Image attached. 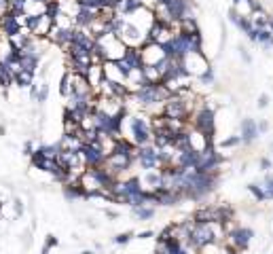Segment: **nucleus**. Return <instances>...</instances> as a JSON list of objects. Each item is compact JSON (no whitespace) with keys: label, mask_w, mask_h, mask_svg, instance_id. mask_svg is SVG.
I'll return each instance as SVG.
<instances>
[{"label":"nucleus","mask_w":273,"mask_h":254,"mask_svg":"<svg viewBox=\"0 0 273 254\" xmlns=\"http://www.w3.org/2000/svg\"><path fill=\"white\" fill-rule=\"evenodd\" d=\"M188 121H191V125L195 129L204 131V134H208V136L216 134V111L208 104H199Z\"/></svg>","instance_id":"nucleus-1"},{"label":"nucleus","mask_w":273,"mask_h":254,"mask_svg":"<svg viewBox=\"0 0 273 254\" xmlns=\"http://www.w3.org/2000/svg\"><path fill=\"white\" fill-rule=\"evenodd\" d=\"M212 241H216V235H214V227L212 223H195L193 221V229H191V237H188V248L193 250H201L204 246L212 244Z\"/></svg>","instance_id":"nucleus-2"},{"label":"nucleus","mask_w":273,"mask_h":254,"mask_svg":"<svg viewBox=\"0 0 273 254\" xmlns=\"http://www.w3.org/2000/svg\"><path fill=\"white\" fill-rule=\"evenodd\" d=\"M129 134H132V140L138 144V147H146V144H152V127L150 121H146L144 117H132L129 119Z\"/></svg>","instance_id":"nucleus-3"},{"label":"nucleus","mask_w":273,"mask_h":254,"mask_svg":"<svg viewBox=\"0 0 273 254\" xmlns=\"http://www.w3.org/2000/svg\"><path fill=\"white\" fill-rule=\"evenodd\" d=\"M172 23H180L184 19H195V7L191 0H168L163 5Z\"/></svg>","instance_id":"nucleus-4"},{"label":"nucleus","mask_w":273,"mask_h":254,"mask_svg":"<svg viewBox=\"0 0 273 254\" xmlns=\"http://www.w3.org/2000/svg\"><path fill=\"white\" fill-rule=\"evenodd\" d=\"M222 163H224V157L218 153L216 144H214V147H208L199 155V163L195 169H199V172H220Z\"/></svg>","instance_id":"nucleus-5"},{"label":"nucleus","mask_w":273,"mask_h":254,"mask_svg":"<svg viewBox=\"0 0 273 254\" xmlns=\"http://www.w3.org/2000/svg\"><path fill=\"white\" fill-rule=\"evenodd\" d=\"M144 172L148 169H161V157L159 149L155 144H146V147H138V161H136Z\"/></svg>","instance_id":"nucleus-6"},{"label":"nucleus","mask_w":273,"mask_h":254,"mask_svg":"<svg viewBox=\"0 0 273 254\" xmlns=\"http://www.w3.org/2000/svg\"><path fill=\"white\" fill-rule=\"evenodd\" d=\"M81 157H83L85 167H102V165H106V159H108V155H106L98 144H91V142H83Z\"/></svg>","instance_id":"nucleus-7"},{"label":"nucleus","mask_w":273,"mask_h":254,"mask_svg":"<svg viewBox=\"0 0 273 254\" xmlns=\"http://www.w3.org/2000/svg\"><path fill=\"white\" fill-rule=\"evenodd\" d=\"M134 163H136V157H129V155L119 153V151H112L108 155V159H106V167H108L110 172L114 176H119V178H121L127 169H132Z\"/></svg>","instance_id":"nucleus-8"},{"label":"nucleus","mask_w":273,"mask_h":254,"mask_svg":"<svg viewBox=\"0 0 273 254\" xmlns=\"http://www.w3.org/2000/svg\"><path fill=\"white\" fill-rule=\"evenodd\" d=\"M21 32H23V17L11 13V11H5L0 15V34L7 36V39H15Z\"/></svg>","instance_id":"nucleus-9"},{"label":"nucleus","mask_w":273,"mask_h":254,"mask_svg":"<svg viewBox=\"0 0 273 254\" xmlns=\"http://www.w3.org/2000/svg\"><path fill=\"white\" fill-rule=\"evenodd\" d=\"M252 237H254V231H252L250 227H235L233 231L227 233V244L242 252V250H248Z\"/></svg>","instance_id":"nucleus-10"},{"label":"nucleus","mask_w":273,"mask_h":254,"mask_svg":"<svg viewBox=\"0 0 273 254\" xmlns=\"http://www.w3.org/2000/svg\"><path fill=\"white\" fill-rule=\"evenodd\" d=\"M144 39H146V32L142 28H138L134 21L127 19V26H125V30L121 34V41L127 47H142V45H144Z\"/></svg>","instance_id":"nucleus-11"},{"label":"nucleus","mask_w":273,"mask_h":254,"mask_svg":"<svg viewBox=\"0 0 273 254\" xmlns=\"http://www.w3.org/2000/svg\"><path fill=\"white\" fill-rule=\"evenodd\" d=\"M182 62H184V68L188 70V75L191 77L204 75V72L210 68V62L206 59V53H191V55H186Z\"/></svg>","instance_id":"nucleus-12"},{"label":"nucleus","mask_w":273,"mask_h":254,"mask_svg":"<svg viewBox=\"0 0 273 254\" xmlns=\"http://www.w3.org/2000/svg\"><path fill=\"white\" fill-rule=\"evenodd\" d=\"M140 51H142V62H144V66H155L165 57L159 43H144L140 47Z\"/></svg>","instance_id":"nucleus-13"},{"label":"nucleus","mask_w":273,"mask_h":254,"mask_svg":"<svg viewBox=\"0 0 273 254\" xmlns=\"http://www.w3.org/2000/svg\"><path fill=\"white\" fill-rule=\"evenodd\" d=\"M240 136H242V144H246V147H250V144L260 136L258 134V123H256L254 119H250V117L242 119V123H240Z\"/></svg>","instance_id":"nucleus-14"},{"label":"nucleus","mask_w":273,"mask_h":254,"mask_svg":"<svg viewBox=\"0 0 273 254\" xmlns=\"http://www.w3.org/2000/svg\"><path fill=\"white\" fill-rule=\"evenodd\" d=\"M98 19V11H93V9H87V7H79V11H76V15L72 17V21H74V26L76 28H89L93 21Z\"/></svg>","instance_id":"nucleus-15"},{"label":"nucleus","mask_w":273,"mask_h":254,"mask_svg":"<svg viewBox=\"0 0 273 254\" xmlns=\"http://www.w3.org/2000/svg\"><path fill=\"white\" fill-rule=\"evenodd\" d=\"M19 66H21V70H28V72H34V75H36V70L41 66V53L38 51H21Z\"/></svg>","instance_id":"nucleus-16"},{"label":"nucleus","mask_w":273,"mask_h":254,"mask_svg":"<svg viewBox=\"0 0 273 254\" xmlns=\"http://www.w3.org/2000/svg\"><path fill=\"white\" fill-rule=\"evenodd\" d=\"M121 59H123V62H125L129 68H132V70H142V68H144L140 47H127V49H125V55H123Z\"/></svg>","instance_id":"nucleus-17"},{"label":"nucleus","mask_w":273,"mask_h":254,"mask_svg":"<svg viewBox=\"0 0 273 254\" xmlns=\"http://www.w3.org/2000/svg\"><path fill=\"white\" fill-rule=\"evenodd\" d=\"M142 185H144L146 189H163V174L161 169H148V172H144V176H142Z\"/></svg>","instance_id":"nucleus-18"},{"label":"nucleus","mask_w":273,"mask_h":254,"mask_svg":"<svg viewBox=\"0 0 273 254\" xmlns=\"http://www.w3.org/2000/svg\"><path fill=\"white\" fill-rule=\"evenodd\" d=\"M64 197L68 201H74V199H87V189L83 187L81 183H70L64 185Z\"/></svg>","instance_id":"nucleus-19"},{"label":"nucleus","mask_w":273,"mask_h":254,"mask_svg":"<svg viewBox=\"0 0 273 254\" xmlns=\"http://www.w3.org/2000/svg\"><path fill=\"white\" fill-rule=\"evenodd\" d=\"M195 223H214L216 221V205H201L193 214Z\"/></svg>","instance_id":"nucleus-20"},{"label":"nucleus","mask_w":273,"mask_h":254,"mask_svg":"<svg viewBox=\"0 0 273 254\" xmlns=\"http://www.w3.org/2000/svg\"><path fill=\"white\" fill-rule=\"evenodd\" d=\"M11 85H15V72L9 68V64L3 57H0V87L7 91V87H11Z\"/></svg>","instance_id":"nucleus-21"},{"label":"nucleus","mask_w":273,"mask_h":254,"mask_svg":"<svg viewBox=\"0 0 273 254\" xmlns=\"http://www.w3.org/2000/svg\"><path fill=\"white\" fill-rule=\"evenodd\" d=\"M155 214H157L155 205H138V208H132V216L136 221H140V223L152 221V219H155Z\"/></svg>","instance_id":"nucleus-22"},{"label":"nucleus","mask_w":273,"mask_h":254,"mask_svg":"<svg viewBox=\"0 0 273 254\" xmlns=\"http://www.w3.org/2000/svg\"><path fill=\"white\" fill-rule=\"evenodd\" d=\"M59 147L68 149V151H81L83 140L79 138V134H64L62 140H59Z\"/></svg>","instance_id":"nucleus-23"},{"label":"nucleus","mask_w":273,"mask_h":254,"mask_svg":"<svg viewBox=\"0 0 273 254\" xmlns=\"http://www.w3.org/2000/svg\"><path fill=\"white\" fill-rule=\"evenodd\" d=\"M34 81H36V75H34V72H28V70H19V72H15V87H19V89L30 87Z\"/></svg>","instance_id":"nucleus-24"},{"label":"nucleus","mask_w":273,"mask_h":254,"mask_svg":"<svg viewBox=\"0 0 273 254\" xmlns=\"http://www.w3.org/2000/svg\"><path fill=\"white\" fill-rule=\"evenodd\" d=\"M59 93H62L64 98L72 95V72H70V70L62 77V83H59Z\"/></svg>","instance_id":"nucleus-25"},{"label":"nucleus","mask_w":273,"mask_h":254,"mask_svg":"<svg viewBox=\"0 0 273 254\" xmlns=\"http://www.w3.org/2000/svg\"><path fill=\"white\" fill-rule=\"evenodd\" d=\"M248 191L252 193V197L260 203V201H267V193H265V189H263V183H250L248 185Z\"/></svg>","instance_id":"nucleus-26"},{"label":"nucleus","mask_w":273,"mask_h":254,"mask_svg":"<svg viewBox=\"0 0 273 254\" xmlns=\"http://www.w3.org/2000/svg\"><path fill=\"white\" fill-rule=\"evenodd\" d=\"M197 81H199V85H204V87H210V85H214V81H216V77H214V68H208L204 75H199L197 77Z\"/></svg>","instance_id":"nucleus-27"},{"label":"nucleus","mask_w":273,"mask_h":254,"mask_svg":"<svg viewBox=\"0 0 273 254\" xmlns=\"http://www.w3.org/2000/svg\"><path fill=\"white\" fill-rule=\"evenodd\" d=\"M240 144H242V136L237 134V136H229V138H224V140L218 144V147H220V149H235V147H240Z\"/></svg>","instance_id":"nucleus-28"},{"label":"nucleus","mask_w":273,"mask_h":254,"mask_svg":"<svg viewBox=\"0 0 273 254\" xmlns=\"http://www.w3.org/2000/svg\"><path fill=\"white\" fill-rule=\"evenodd\" d=\"M49 93H51L49 85H47V83H41V89H38V95H36V102H38V104L47 102V100H49Z\"/></svg>","instance_id":"nucleus-29"},{"label":"nucleus","mask_w":273,"mask_h":254,"mask_svg":"<svg viewBox=\"0 0 273 254\" xmlns=\"http://www.w3.org/2000/svg\"><path fill=\"white\" fill-rule=\"evenodd\" d=\"M263 189H265V193H267V201H271V199H273V176H271V174L265 176Z\"/></svg>","instance_id":"nucleus-30"},{"label":"nucleus","mask_w":273,"mask_h":254,"mask_svg":"<svg viewBox=\"0 0 273 254\" xmlns=\"http://www.w3.org/2000/svg\"><path fill=\"white\" fill-rule=\"evenodd\" d=\"M132 239H134V233H132V231H125V233H119V235L114 237V244H116V246H125V244H129Z\"/></svg>","instance_id":"nucleus-31"},{"label":"nucleus","mask_w":273,"mask_h":254,"mask_svg":"<svg viewBox=\"0 0 273 254\" xmlns=\"http://www.w3.org/2000/svg\"><path fill=\"white\" fill-rule=\"evenodd\" d=\"M258 167H260V172H271L273 169V161L269 159V157H260V161H258Z\"/></svg>","instance_id":"nucleus-32"},{"label":"nucleus","mask_w":273,"mask_h":254,"mask_svg":"<svg viewBox=\"0 0 273 254\" xmlns=\"http://www.w3.org/2000/svg\"><path fill=\"white\" fill-rule=\"evenodd\" d=\"M53 246H57V237L47 235V241H45V246H43V252H41V254H49V250H51Z\"/></svg>","instance_id":"nucleus-33"},{"label":"nucleus","mask_w":273,"mask_h":254,"mask_svg":"<svg viewBox=\"0 0 273 254\" xmlns=\"http://www.w3.org/2000/svg\"><path fill=\"white\" fill-rule=\"evenodd\" d=\"M34 151H36V147H34V142H32V140H28L26 144H23V155H26V157H32Z\"/></svg>","instance_id":"nucleus-34"},{"label":"nucleus","mask_w":273,"mask_h":254,"mask_svg":"<svg viewBox=\"0 0 273 254\" xmlns=\"http://www.w3.org/2000/svg\"><path fill=\"white\" fill-rule=\"evenodd\" d=\"M38 89H41V83H38V81H34V83L30 85V98H32V100H36Z\"/></svg>","instance_id":"nucleus-35"},{"label":"nucleus","mask_w":273,"mask_h":254,"mask_svg":"<svg viewBox=\"0 0 273 254\" xmlns=\"http://www.w3.org/2000/svg\"><path fill=\"white\" fill-rule=\"evenodd\" d=\"M256 106H258V108H267V106H269V95H267V93H260Z\"/></svg>","instance_id":"nucleus-36"},{"label":"nucleus","mask_w":273,"mask_h":254,"mask_svg":"<svg viewBox=\"0 0 273 254\" xmlns=\"http://www.w3.org/2000/svg\"><path fill=\"white\" fill-rule=\"evenodd\" d=\"M269 131V121L267 119H260L258 121V134H267Z\"/></svg>","instance_id":"nucleus-37"},{"label":"nucleus","mask_w":273,"mask_h":254,"mask_svg":"<svg viewBox=\"0 0 273 254\" xmlns=\"http://www.w3.org/2000/svg\"><path fill=\"white\" fill-rule=\"evenodd\" d=\"M240 55H242V59H244L246 64H252V55L248 53V49H246V47H240Z\"/></svg>","instance_id":"nucleus-38"},{"label":"nucleus","mask_w":273,"mask_h":254,"mask_svg":"<svg viewBox=\"0 0 273 254\" xmlns=\"http://www.w3.org/2000/svg\"><path fill=\"white\" fill-rule=\"evenodd\" d=\"M13 205H15V214L21 216V214H23V203H21V199H15Z\"/></svg>","instance_id":"nucleus-39"},{"label":"nucleus","mask_w":273,"mask_h":254,"mask_svg":"<svg viewBox=\"0 0 273 254\" xmlns=\"http://www.w3.org/2000/svg\"><path fill=\"white\" fill-rule=\"evenodd\" d=\"M106 219L116 221V219H119V212H116V210H106Z\"/></svg>","instance_id":"nucleus-40"},{"label":"nucleus","mask_w":273,"mask_h":254,"mask_svg":"<svg viewBox=\"0 0 273 254\" xmlns=\"http://www.w3.org/2000/svg\"><path fill=\"white\" fill-rule=\"evenodd\" d=\"M224 254H240V250H237V248H233V246H229V244H227V248H224Z\"/></svg>","instance_id":"nucleus-41"},{"label":"nucleus","mask_w":273,"mask_h":254,"mask_svg":"<svg viewBox=\"0 0 273 254\" xmlns=\"http://www.w3.org/2000/svg\"><path fill=\"white\" fill-rule=\"evenodd\" d=\"M138 237L140 239H148V237H152V231H142V233H138Z\"/></svg>","instance_id":"nucleus-42"},{"label":"nucleus","mask_w":273,"mask_h":254,"mask_svg":"<svg viewBox=\"0 0 273 254\" xmlns=\"http://www.w3.org/2000/svg\"><path fill=\"white\" fill-rule=\"evenodd\" d=\"M242 5H246V0H233V7H237V9H240Z\"/></svg>","instance_id":"nucleus-43"},{"label":"nucleus","mask_w":273,"mask_h":254,"mask_svg":"<svg viewBox=\"0 0 273 254\" xmlns=\"http://www.w3.org/2000/svg\"><path fill=\"white\" fill-rule=\"evenodd\" d=\"M32 3H41V5H47L49 0H32Z\"/></svg>","instance_id":"nucleus-44"},{"label":"nucleus","mask_w":273,"mask_h":254,"mask_svg":"<svg viewBox=\"0 0 273 254\" xmlns=\"http://www.w3.org/2000/svg\"><path fill=\"white\" fill-rule=\"evenodd\" d=\"M5 131H7V129H5V125H0V136H5Z\"/></svg>","instance_id":"nucleus-45"},{"label":"nucleus","mask_w":273,"mask_h":254,"mask_svg":"<svg viewBox=\"0 0 273 254\" xmlns=\"http://www.w3.org/2000/svg\"><path fill=\"white\" fill-rule=\"evenodd\" d=\"M81 254H93V252H91V250H83Z\"/></svg>","instance_id":"nucleus-46"},{"label":"nucleus","mask_w":273,"mask_h":254,"mask_svg":"<svg viewBox=\"0 0 273 254\" xmlns=\"http://www.w3.org/2000/svg\"><path fill=\"white\" fill-rule=\"evenodd\" d=\"M0 212H3V201H0Z\"/></svg>","instance_id":"nucleus-47"},{"label":"nucleus","mask_w":273,"mask_h":254,"mask_svg":"<svg viewBox=\"0 0 273 254\" xmlns=\"http://www.w3.org/2000/svg\"><path fill=\"white\" fill-rule=\"evenodd\" d=\"M271 155H273V142H271Z\"/></svg>","instance_id":"nucleus-48"}]
</instances>
